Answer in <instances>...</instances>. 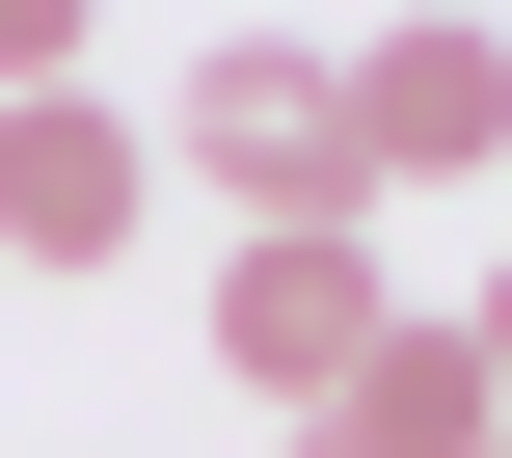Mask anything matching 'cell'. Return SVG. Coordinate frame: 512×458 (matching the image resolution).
Masks as SVG:
<instances>
[{
  "instance_id": "6da1fadb",
  "label": "cell",
  "mask_w": 512,
  "mask_h": 458,
  "mask_svg": "<svg viewBox=\"0 0 512 458\" xmlns=\"http://www.w3.org/2000/svg\"><path fill=\"white\" fill-rule=\"evenodd\" d=\"M189 189H243V243H270V216H378V162H351V54L216 27V54H189Z\"/></svg>"
},
{
  "instance_id": "7a4b0ae2",
  "label": "cell",
  "mask_w": 512,
  "mask_h": 458,
  "mask_svg": "<svg viewBox=\"0 0 512 458\" xmlns=\"http://www.w3.org/2000/svg\"><path fill=\"white\" fill-rule=\"evenodd\" d=\"M378 324H405V270H378L351 216H270V243L216 270V378H270V405H324V378H351Z\"/></svg>"
},
{
  "instance_id": "3957f363",
  "label": "cell",
  "mask_w": 512,
  "mask_h": 458,
  "mask_svg": "<svg viewBox=\"0 0 512 458\" xmlns=\"http://www.w3.org/2000/svg\"><path fill=\"white\" fill-rule=\"evenodd\" d=\"M135 216H162L135 108H108V81H27V108H0V270H108Z\"/></svg>"
},
{
  "instance_id": "277c9868",
  "label": "cell",
  "mask_w": 512,
  "mask_h": 458,
  "mask_svg": "<svg viewBox=\"0 0 512 458\" xmlns=\"http://www.w3.org/2000/svg\"><path fill=\"white\" fill-rule=\"evenodd\" d=\"M351 162H378V189L512 162V27H378V54H351Z\"/></svg>"
},
{
  "instance_id": "5b68a950",
  "label": "cell",
  "mask_w": 512,
  "mask_h": 458,
  "mask_svg": "<svg viewBox=\"0 0 512 458\" xmlns=\"http://www.w3.org/2000/svg\"><path fill=\"white\" fill-rule=\"evenodd\" d=\"M324 432H351V458H486V432H512V378L459 351V324H378V351L324 378Z\"/></svg>"
},
{
  "instance_id": "8992f818",
  "label": "cell",
  "mask_w": 512,
  "mask_h": 458,
  "mask_svg": "<svg viewBox=\"0 0 512 458\" xmlns=\"http://www.w3.org/2000/svg\"><path fill=\"white\" fill-rule=\"evenodd\" d=\"M27 81H81V0H0V108H27Z\"/></svg>"
},
{
  "instance_id": "52a82bcc",
  "label": "cell",
  "mask_w": 512,
  "mask_h": 458,
  "mask_svg": "<svg viewBox=\"0 0 512 458\" xmlns=\"http://www.w3.org/2000/svg\"><path fill=\"white\" fill-rule=\"evenodd\" d=\"M459 351H486V378H512V270H486V324H459Z\"/></svg>"
},
{
  "instance_id": "ba28073f",
  "label": "cell",
  "mask_w": 512,
  "mask_h": 458,
  "mask_svg": "<svg viewBox=\"0 0 512 458\" xmlns=\"http://www.w3.org/2000/svg\"><path fill=\"white\" fill-rule=\"evenodd\" d=\"M297 458H351V432H324V405H297Z\"/></svg>"
},
{
  "instance_id": "9c48e42d",
  "label": "cell",
  "mask_w": 512,
  "mask_h": 458,
  "mask_svg": "<svg viewBox=\"0 0 512 458\" xmlns=\"http://www.w3.org/2000/svg\"><path fill=\"white\" fill-rule=\"evenodd\" d=\"M486 458H512V432H486Z\"/></svg>"
}]
</instances>
